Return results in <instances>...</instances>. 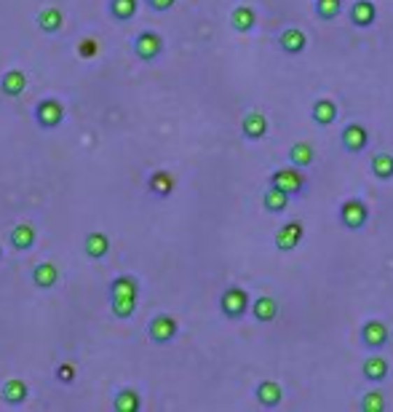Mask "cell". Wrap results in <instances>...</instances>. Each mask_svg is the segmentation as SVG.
Masks as SVG:
<instances>
[{
  "instance_id": "cell-1",
  "label": "cell",
  "mask_w": 393,
  "mask_h": 412,
  "mask_svg": "<svg viewBox=\"0 0 393 412\" xmlns=\"http://www.w3.org/2000/svg\"><path fill=\"white\" fill-rule=\"evenodd\" d=\"M220 308L227 319H241L249 308V294L241 287H230V290L222 292V300H220Z\"/></svg>"
},
{
  "instance_id": "cell-2",
  "label": "cell",
  "mask_w": 393,
  "mask_h": 412,
  "mask_svg": "<svg viewBox=\"0 0 393 412\" xmlns=\"http://www.w3.org/2000/svg\"><path fill=\"white\" fill-rule=\"evenodd\" d=\"M161 51H164V41H161V35H155V32H139V35H136L134 54L142 62L158 59V57H161Z\"/></svg>"
},
{
  "instance_id": "cell-3",
  "label": "cell",
  "mask_w": 393,
  "mask_h": 412,
  "mask_svg": "<svg viewBox=\"0 0 393 412\" xmlns=\"http://www.w3.org/2000/svg\"><path fill=\"white\" fill-rule=\"evenodd\" d=\"M35 121L41 123L43 129H57L64 121V107L57 99H43L35 107Z\"/></svg>"
},
{
  "instance_id": "cell-4",
  "label": "cell",
  "mask_w": 393,
  "mask_h": 412,
  "mask_svg": "<svg viewBox=\"0 0 393 412\" xmlns=\"http://www.w3.org/2000/svg\"><path fill=\"white\" fill-rule=\"evenodd\" d=\"M177 319L174 316H169V313H158L155 319L150 321V327H148V332L155 343H169V340H174L177 337Z\"/></svg>"
},
{
  "instance_id": "cell-5",
  "label": "cell",
  "mask_w": 393,
  "mask_h": 412,
  "mask_svg": "<svg viewBox=\"0 0 393 412\" xmlns=\"http://www.w3.org/2000/svg\"><path fill=\"white\" fill-rule=\"evenodd\" d=\"M340 220H343V225L350 230H359L366 222V206H364V201L359 199H348L343 206H340Z\"/></svg>"
},
{
  "instance_id": "cell-6",
  "label": "cell",
  "mask_w": 393,
  "mask_h": 412,
  "mask_svg": "<svg viewBox=\"0 0 393 412\" xmlns=\"http://www.w3.org/2000/svg\"><path fill=\"white\" fill-rule=\"evenodd\" d=\"M271 185H278L281 190H287L289 196H294L305 187V177L297 169H278V171H273Z\"/></svg>"
},
{
  "instance_id": "cell-7",
  "label": "cell",
  "mask_w": 393,
  "mask_h": 412,
  "mask_svg": "<svg viewBox=\"0 0 393 412\" xmlns=\"http://www.w3.org/2000/svg\"><path fill=\"white\" fill-rule=\"evenodd\" d=\"M366 142H369V132L364 129L362 123H348V126L343 129V148L350 150V153L364 150Z\"/></svg>"
},
{
  "instance_id": "cell-8",
  "label": "cell",
  "mask_w": 393,
  "mask_h": 412,
  "mask_svg": "<svg viewBox=\"0 0 393 412\" xmlns=\"http://www.w3.org/2000/svg\"><path fill=\"white\" fill-rule=\"evenodd\" d=\"M32 281H35V287H41V290H51V287L59 281V268H57L54 262H38V265L32 268Z\"/></svg>"
},
{
  "instance_id": "cell-9",
  "label": "cell",
  "mask_w": 393,
  "mask_h": 412,
  "mask_svg": "<svg viewBox=\"0 0 393 412\" xmlns=\"http://www.w3.org/2000/svg\"><path fill=\"white\" fill-rule=\"evenodd\" d=\"M300 241H303V225H300V222H287L284 228L276 233V246L284 249V252L294 249Z\"/></svg>"
},
{
  "instance_id": "cell-10",
  "label": "cell",
  "mask_w": 393,
  "mask_h": 412,
  "mask_svg": "<svg viewBox=\"0 0 393 412\" xmlns=\"http://www.w3.org/2000/svg\"><path fill=\"white\" fill-rule=\"evenodd\" d=\"M278 46L284 48L287 54H300L308 46V38H305V32L300 27H289V30L278 35Z\"/></svg>"
},
{
  "instance_id": "cell-11",
  "label": "cell",
  "mask_w": 393,
  "mask_h": 412,
  "mask_svg": "<svg viewBox=\"0 0 393 412\" xmlns=\"http://www.w3.org/2000/svg\"><path fill=\"white\" fill-rule=\"evenodd\" d=\"M362 340L369 348H380L388 340V327L383 321H366L362 329Z\"/></svg>"
},
{
  "instance_id": "cell-12",
  "label": "cell",
  "mask_w": 393,
  "mask_h": 412,
  "mask_svg": "<svg viewBox=\"0 0 393 412\" xmlns=\"http://www.w3.org/2000/svg\"><path fill=\"white\" fill-rule=\"evenodd\" d=\"M350 19H353V24H359V27H369V24L378 19V8H375V3H369V0H359V3H353V8H350Z\"/></svg>"
},
{
  "instance_id": "cell-13",
  "label": "cell",
  "mask_w": 393,
  "mask_h": 412,
  "mask_svg": "<svg viewBox=\"0 0 393 412\" xmlns=\"http://www.w3.org/2000/svg\"><path fill=\"white\" fill-rule=\"evenodd\" d=\"M27 397H30V388H27V383L22 378H11V381L3 383V399L8 404H22Z\"/></svg>"
},
{
  "instance_id": "cell-14",
  "label": "cell",
  "mask_w": 393,
  "mask_h": 412,
  "mask_svg": "<svg viewBox=\"0 0 393 412\" xmlns=\"http://www.w3.org/2000/svg\"><path fill=\"white\" fill-rule=\"evenodd\" d=\"M0 89H3V94H8V97H19V94H24V89H27V76L22 70H8L3 76V80H0Z\"/></svg>"
},
{
  "instance_id": "cell-15",
  "label": "cell",
  "mask_w": 393,
  "mask_h": 412,
  "mask_svg": "<svg viewBox=\"0 0 393 412\" xmlns=\"http://www.w3.org/2000/svg\"><path fill=\"white\" fill-rule=\"evenodd\" d=\"M62 22H64V16H62V11L57 8V6H45L43 11L38 14V27L43 32H59L62 30Z\"/></svg>"
},
{
  "instance_id": "cell-16",
  "label": "cell",
  "mask_w": 393,
  "mask_h": 412,
  "mask_svg": "<svg viewBox=\"0 0 393 412\" xmlns=\"http://www.w3.org/2000/svg\"><path fill=\"white\" fill-rule=\"evenodd\" d=\"M11 244H14V249H19V252L32 249V244H35V228H32L30 222H19V225L11 230Z\"/></svg>"
},
{
  "instance_id": "cell-17",
  "label": "cell",
  "mask_w": 393,
  "mask_h": 412,
  "mask_svg": "<svg viewBox=\"0 0 393 412\" xmlns=\"http://www.w3.org/2000/svg\"><path fill=\"white\" fill-rule=\"evenodd\" d=\"M83 249H86V255L94 260H99V257H105L107 252H110V239H107L105 233H89L86 236V241H83Z\"/></svg>"
},
{
  "instance_id": "cell-18",
  "label": "cell",
  "mask_w": 393,
  "mask_h": 412,
  "mask_svg": "<svg viewBox=\"0 0 393 412\" xmlns=\"http://www.w3.org/2000/svg\"><path fill=\"white\" fill-rule=\"evenodd\" d=\"M284 397V388L278 385L276 381H262L257 385V399L265 404V407H276Z\"/></svg>"
},
{
  "instance_id": "cell-19",
  "label": "cell",
  "mask_w": 393,
  "mask_h": 412,
  "mask_svg": "<svg viewBox=\"0 0 393 412\" xmlns=\"http://www.w3.org/2000/svg\"><path fill=\"white\" fill-rule=\"evenodd\" d=\"M243 134L249 139H259L265 137V132H268V121H265V115L262 113H249L246 118H243Z\"/></svg>"
},
{
  "instance_id": "cell-20",
  "label": "cell",
  "mask_w": 393,
  "mask_h": 412,
  "mask_svg": "<svg viewBox=\"0 0 393 412\" xmlns=\"http://www.w3.org/2000/svg\"><path fill=\"white\" fill-rule=\"evenodd\" d=\"M262 201H265V209H268V212H284L289 206V193L287 190H281L278 185H271L268 193L262 196Z\"/></svg>"
},
{
  "instance_id": "cell-21",
  "label": "cell",
  "mask_w": 393,
  "mask_h": 412,
  "mask_svg": "<svg viewBox=\"0 0 393 412\" xmlns=\"http://www.w3.org/2000/svg\"><path fill=\"white\" fill-rule=\"evenodd\" d=\"M136 292H139V284H136L134 276H118L110 287V300L113 297H136Z\"/></svg>"
},
{
  "instance_id": "cell-22",
  "label": "cell",
  "mask_w": 393,
  "mask_h": 412,
  "mask_svg": "<svg viewBox=\"0 0 393 412\" xmlns=\"http://www.w3.org/2000/svg\"><path fill=\"white\" fill-rule=\"evenodd\" d=\"M139 404H142V399H139V394H136L134 388H123V391H118L115 399H113V407L118 412H136L139 410Z\"/></svg>"
},
{
  "instance_id": "cell-23",
  "label": "cell",
  "mask_w": 393,
  "mask_h": 412,
  "mask_svg": "<svg viewBox=\"0 0 393 412\" xmlns=\"http://www.w3.org/2000/svg\"><path fill=\"white\" fill-rule=\"evenodd\" d=\"M150 190L155 196H161V199H166L169 193L174 190V177L169 174V171H152L150 174Z\"/></svg>"
},
{
  "instance_id": "cell-24",
  "label": "cell",
  "mask_w": 393,
  "mask_h": 412,
  "mask_svg": "<svg viewBox=\"0 0 393 412\" xmlns=\"http://www.w3.org/2000/svg\"><path fill=\"white\" fill-rule=\"evenodd\" d=\"M337 118V105L332 99H318L313 105V121L321 123V126H329V123Z\"/></svg>"
},
{
  "instance_id": "cell-25",
  "label": "cell",
  "mask_w": 393,
  "mask_h": 412,
  "mask_svg": "<svg viewBox=\"0 0 393 412\" xmlns=\"http://www.w3.org/2000/svg\"><path fill=\"white\" fill-rule=\"evenodd\" d=\"M255 11L249 8V6H238L233 14H230V22H233V27L238 32H249L252 27H255Z\"/></svg>"
},
{
  "instance_id": "cell-26",
  "label": "cell",
  "mask_w": 393,
  "mask_h": 412,
  "mask_svg": "<svg viewBox=\"0 0 393 412\" xmlns=\"http://www.w3.org/2000/svg\"><path fill=\"white\" fill-rule=\"evenodd\" d=\"M364 375H366L369 381H385V375H388V362H385L383 356H369V359L364 362Z\"/></svg>"
},
{
  "instance_id": "cell-27",
  "label": "cell",
  "mask_w": 393,
  "mask_h": 412,
  "mask_svg": "<svg viewBox=\"0 0 393 412\" xmlns=\"http://www.w3.org/2000/svg\"><path fill=\"white\" fill-rule=\"evenodd\" d=\"M136 6H139L136 0H110V14L118 22H129V19H134Z\"/></svg>"
},
{
  "instance_id": "cell-28",
  "label": "cell",
  "mask_w": 393,
  "mask_h": 412,
  "mask_svg": "<svg viewBox=\"0 0 393 412\" xmlns=\"http://www.w3.org/2000/svg\"><path fill=\"white\" fill-rule=\"evenodd\" d=\"M289 158H292L294 166H310L313 164V148L308 142H297V145H292Z\"/></svg>"
},
{
  "instance_id": "cell-29",
  "label": "cell",
  "mask_w": 393,
  "mask_h": 412,
  "mask_svg": "<svg viewBox=\"0 0 393 412\" xmlns=\"http://www.w3.org/2000/svg\"><path fill=\"white\" fill-rule=\"evenodd\" d=\"M372 171L380 180H391L393 177V155L388 153H378L372 158Z\"/></svg>"
},
{
  "instance_id": "cell-30",
  "label": "cell",
  "mask_w": 393,
  "mask_h": 412,
  "mask_svg": "<svg viewBox=\"0 0 393 412\" xmlns=\"http://www.w3.org/2000/svg\"><path fill=\"white\" fill-rule=\"evenodd\" d=\"M276 313H278V306H276L273 297H259L255 303V319L257 321H273Z\"/></svg>"
},
{
  "instance_id": "cell-31",
  "label": "cell",
  "mask_w": 393,
  "mask_h": 412,
  "mask_svg": "<svg viewBox=\"0 0 393 412\" xmlns=\"http://www.w3.org/2000/svg\"><path fill=\"white\" fill-rule=\"evenodd\" d=\"M136 311V297H113V313L118 319H131Z\"/></svg>"
},
{
  "instance_id": "cell-32",
  "label": "cell",
  "mask_w": 393,
  "mask_h": 412,
  "mask_svg": "<svg viewBox=\"0 0 393 412\" xmlns=\"http://www.w3.org/2000/svg\"><path fill=\"white\" fill-rule=\"evenodd\" d=\"M343 11V0H316V14L318 19H334V16Z\"/></svg>"
},
{
  "instance_id": "cell-33",
  "label": "cell",
  "mask_w": 393,
  "mask_h": 412,
  "mask_svg": "<svg viewBox=\"0 0 393 412\" xmlns=\"http://www.w3.org/2000/svg\"><path fill=\"white\" fill-rule=\"evenodd\" d=\"M362 410L364 412H383L385 410V399L380 391H369L366 397L362 399Z\"/></svg>"
},
{
  "instance_id": "cell-34",
  "label": "cell",
  "mask_w": 393,
  "mask_h": 412,
  "mask_svg": "<svg viewBox=\"0 0 393 412\" xmlns=\"http://www.w3.org/2000/svg\"><path fill=\"white\" fill-rule=\"evenodd\" d=\"M97 51H99V41H97V38H83V41L78 43V54H80L83 59L97 57Z\"/></svg>"
},
{
  "instance_id": "cell-35",
  "label": "cell",
  "mask_w": 393,
  "mask_h": 412,
  "mask_svg": "<svg viewBox=\"0 0 393 412\" xmlns=\"http://www.w3.org/2000/svg\"><path fill=\"white\" fill-rule=\"evenodd\" d=\"M57 381L59 383H73L76 381V364H70V362L59 364V369H57Z\"/></svg>"
},
{
  "instance_id": "cell-36",
  "label": "cell",
  "mask_w": 393,
  "mask_h": 412,
  "mask_svg": "<svg viewBox=\"0 0 393 412\" xmlns=\"http://www.w3.org/2000/svg\"><path fill=\"white\" fill-rule=\"evenodd\" d=\"M148 3H150L155 11H169V8H171L177 0H148Z\"/></svg>"
}]
</instances>
